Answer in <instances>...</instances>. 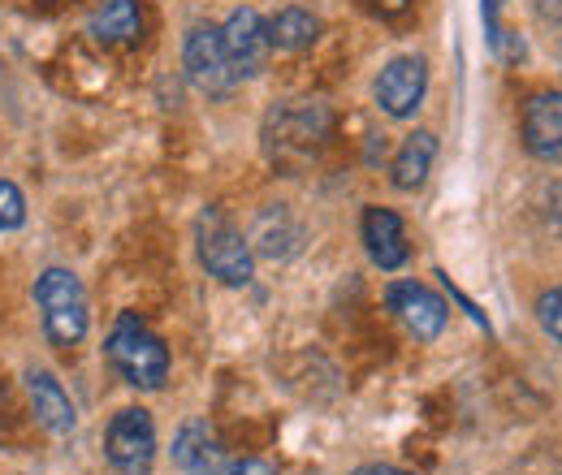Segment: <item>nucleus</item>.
<instances>
[{"label":"nucleus","mask_w":562,"mask_h":475,"mask_svg":"<svg viewBox=\"0 0 562 475\" xmlns=\"http://www.w3.org/2000/svg\"><path fill=\"white\" fill-rule=\"evenodd\" d=\"M537 320H541V329H546L550 338L562 341V285H554V290L541 294V303H537Z\"/></svg>","instance_id":"19"},{"label":"nucleus","mask_w":562,"mask_h":475,"mask_svg":"<svg viewBox=\"0 0 562 475\" xmlns=\"http://www.w3.org/2000/svg\"><path fill=\"white\" fill-rule=\"evenodd\" d=\"M104 454L122 475H147L156 463V423L139 407H126L113 415L104 432Z\"/></svg>","instance_id":"5"},{"label":"nucleus","mask_w":562,"mask_h":475,"mask_svg":"<svg viewBox=\"0 0 562 475\" xmlns=\"http://www.w3.org/2000/svg\"><path fill=\"white\" fill-rule=\"evenodd\" d=\"M173 463L187 475H225L229 472V454L221 445V437L212 432L204 419H191L178 428L173 437Z\"/></svg>","instance_id":"10"},{"label":"nucleus","mask_w":562,"mask_h":475,"mask_svg":"<svg viewBox=\"0 0 562 475\" xmlns=\"http://www.w3.org/2000/svg\"><path fill=\"white\" fill-rule=\"evenodd\" d=\"M225 475H278V467L265 463V459H243V463H229Z\"/></svg>","instance_id":"20"},{"label":"nucleus","mask_w":562,"mask_h":475,"mask_svg":"<svg viewBox=\"0 0 562 475\" xmlns=\"http://www.w3.org/2000/svg\"><path fill=\"white\" fill-rule=\"evenodd\" d=\"M195 247H200V264H204L221 285H247V281L256 276L251 242H247L216 207H209V212L200 216Z\"/></svg>","instance_id":"3"},{"label":"nucleus","mask_w":562,"mask_h":475,"mask_svg":"<svg viewBox=\"0 0 562 475\" xmlns=\"http://www.w3.org/2000/svg\"><path fill=\"white\" fill-rule=\"evenodd\" d=\"M355 475H412V472H403V467H390V463H372V467H359Z\"/></svg>","instance_id":"21"},{"label":"nucleus","mask_w":562,"mask_h":475,"mask_svg":"<svg viewBox=\"0 0 562 475\" xmlns=\"http://www.w3.org/2000/svg\"><path fill=\"white\" fill-rule=\"evenodd\" d=\"M316 39H321V18L299 9V4H290V9H281V13L269 18V44L278 53H303Z\"/></svg>","instance_id":"16"},{"label":"nucleus","mask_w":562,"mask_h":475,"mask_svg":"<svg viewBox=\"0 0 562 475\" xmlns=\"http://www.w3.org/2000/svg\"><path fill=\"white\" fill-rule=\"evenodd\" d=\"M35 303L44 312V333L53 346L70 350L87 338V294H82V281L70 269H48L35 281Z\"/></svg>","instance_id":"2"},{"label":"nucleus","mask_w":562,"mask_h":475,"mask_svg":"<svg viewBox=\"0 0 562 475\" xmlns=\"http://www.w3.org/2000/svg\"><path fill=\"white\" fill-rule=\"evenodd\" d=\"M329 131V113L321 104H303V100H290L273 109L269 117V147H273V160L281 165H299L316 151V143Z\"/></svg>","instance_id":"4"},{"label":"nucleus","mask_w":562,"mask_h":475,"mask_svg":"<svg viewBox=\"0 0 562 475\" xmlns=\"http://www.w3.org/2000/svg\"><path fill=\"white\" fill-rule=\"evenodd\" d=\"M376 9H381L385 18H394V13H403V9H407V0H376Z\"/></svg>","instance_id":"22"},{"label":"nucleus","mask_w":562,"mask_h":475,"mask_svg":"<svg viewBox=\"0 0 562 475\" xmlns=\"http://www.w3.org/2000/svg\"><path fill=\"white\" fill-rule=\"evenodd\" d=\"M524 147L537 160H562V91H537L524 104Z\"/></svg>","instance_id":"11"},{"label":"nucleus","mask_w":562,"mask_h":475,"mask_svg":"<svg viewBox=\"0 0 562 475\" xmlns=\"http://www.w3.org/2000/svg\"><path fill=\"white\" fill-rule=\"evenodd\" d=\"M109 363L135 389H160L169 381V350L135 312H122L109 333Z\"/></svg>","instance_id":"1"},{"label":"nucleus","mask_w":562,"mask_h":475,"mask_svg":"<svg viewBox=\"0 0 562 475\" xmlns=\"http://www.w3.org/2000/svg\"><path fill=\"white\" fill-rule=\"evenodd\" d=\"M91 39L95 44H135L143 31V18H139V0H104L95 13H91Z\"/></svg>","instance_id":"14"},{"label":"nucleus","mask_w":562,"mask_h":475,"mask_svg":"<svg viewBox=\"0 0 562 475\" xmlns=\"http://www.w3.org/2000/svg\"><path fill=\"white\" fill-rule=\"evenodd\" d=\"M22 220H26V200H22V191L0 178V234H4V229H18Z\"/></svg>","instance_id":"18"},{"label":"nucleus","mask_w":562,"mask_h":475,"mask_svg":"<svg viewBox=\"0 0 562 475\" xmlns=\"http://www.w3.org/2000/svg\"><path fill=\"white\" fill-rule=\"evenodd\" d=\"M221 44H225V57L238 78H256L260 69L269 66V22L256 13V9H234L221 26Z\"/></svg>","instance_id":"7"},{"label":"nucleus","mask_w":562,"mask_h":475,"mask_svg":"<svg viewBox=\"0 0 562 475\" xmlns=\"http://www.w3.org/2000/svg\"><path fill=\"white\" fill-rule=\"evenodd\" d=\"M22 381H26L31 415H35L53 437H70L78 415H74V403H70V394L61 389V381H57L53 372H44V367H31Z\"/></svg>","instance_id":"13"},{"label":"nucleus","mask_w":562,"mask_h":475,"mask_svg":"<svg viewBox=\"0 0 562 475\" xmlns=\"http://www.w3.org/2000/svg\"><path fill=\"white\" fill-rule=\"evenodd\" d=\"M359 229H363V247H368V256H372L376 269L394 272L407 264L412 247H407V229H403L398 212H390V207H368Z\"/></svg>","instance_id":"12"},{"label":"nucleus","mask_w":562,"mask_h":475,"mask_svg":"<svg viewBox=\"0 0 562 475\" xmlns=\"http://www.w3.org/2000/svg\"><path fill=\"white\" fill-rule=\"evenodd\" d=\"M432 160H437V138L428 135V131L407 135V143L398 147V156H394V165H390V182H394L398 191H420L424 178L432 173Z\"/></svg>","instance_id":"15"},{"label":"nucleus","mask_w":562,"mask_h":475,"mask_svg":"<svg viewBox=\"0 0 562 475\" xmlns=\"http://www.w3.org/2000/svg\"><path fill=\"white\" fill-rule=\"evenodd\" d=\"M502 4H506V0H481L485 35H490V44L497 57H524V44H510V31L502 26Z\"/></svg>","instance_id":"17"},{"label":"nucleus","mask_w":562,"mask_h":475,"mask_svg":"<svg viewBox=\"0 0 562 475\" xmlns=\"http://www.w3.org/2000/svg\"><path fill=\"white\" fill-rule=\"evenodd\" d=\"M390 312H398V320L416 333V338H424V341H432L441 329H446V303L428 290V285H420V281H394L390 285Z\"/></svg>","instance_id":"9"},{"label":"nucleus","mask_w":562,"mask_h":475,"mask_svg":"<svg viewBox=\"0 0 562 475\" xmlns=\"http://www.w3.org/2000/svg\"><path fill=\"white\" fill-rule=\"evenodd\" d=\"M428 91V66L424 57H394L376 78V104L390 117H412Z\"/></svg>","instance_id":"8"},{"label":"nucleus","mask_w":562,"mask_h":475,"mask_svg":"<svg viewBox=\"0 0 562 475\" xmlns=\"http://www.w3.org/2000/svg\"><path fill=\"white\" fill-rule=\"evenodd\" d=\"M182 66H187V78L204 95H225L238 82V73H234L229 57H225V44H221V26H191L187 31Z\"/></svg>","instance_id":"6"}]
</instances>
